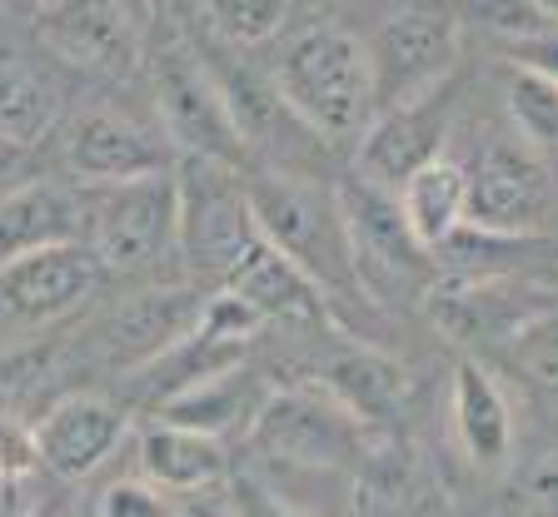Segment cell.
<instances>
[{"mask_svg": "<svg viewBox=\"0 0 558 517\" xmlns=\"http://www.w3.org/2000/svg\"><path fill=\"white\" fill-rule=\"evenodd\" d=\"M269 81L319 145H360L379 115L369 40L339 21H314L294 30L275 50Z\"/></svg>", "mask_w": 558, "mask_h": 517, "instance_id": "1", "label": "cell"}, {"mask_svg": "<svg viewBox=\"0 0 558 517\" xmlns=\"http://www.w3.org/2000/svg\"><path fill=\"white\" fill-rule=\"evenodd\" d=\"M244 195H250L259 239L284 254L325 299H335V294L364 299L360 279H354V259H349V230L335 184H319L314 174L259 170L244 174Z\"/></svg>", "mask_w": 558, "mask_h": 517, "instance_id": "2", "label": "cell"}, {"mask_svg": "<svg viewBox=\"0 0 558 517\" xmlns=\"http://www.w3.org/2000/svg\"><path fill=\"white\" fill-rule=\"evenodd\" d=\"M145 60H150V90H155V104H160L165 135L174 139L180 160H215L244 174L250 155H244L240 135H234L220 81L205 65L195 40L170 30L155 46H145Z\"/></svg>", "mask_w": 558, "mask_h": 517, "instance_id": "3", "label": "cell"}, {"mask_svg": "<svg viewBox=\"0 0 558 517\" xmlns=\"http://www.w3.org/2000/svg\"><path fill=\"white\" fill-rule=\"evenodd\" d=\"M259 239L244 174L215 160H174V254L195 274L220 279Z\"/></svg>", "mask_w": 558, "mask_h": 517, "instance_id": "4", "label": "cell"}, {"mask_svg": "<svg viewBox=\"0 0 558 517\" xmlns=\"http://www.w3.org/2000/svg\"><path fill=\"white\" fill-rule=\"evenodd\" d=\"M335 195H339V209H344L349 259H354V279H360L364 299H379V304L429 299L434 254L418 249V239L409 234L399 199L354 180V174L344 184H335Z\"/></svg>", "mask_w": 558, "mask_h": 517, "instance_id": "5", "label": "cell"}, {"mask_svg": "<svg viewBox=\"0 0 558 517\" xmlns=\"http://www.w3.org/2000/svg\"><path fill=\"white\" fill-rule=\"evenodd\" d=\"M464 50V21L444 5H399L379 21L369 40L379 110L418 104L444 95V81Z\"/></svg>", "mask_w": 558, "mask_h": 517, "instance_id": "6", "label": "cell"}, {"mask_svg": "<svg viewBox=\"0 0 558 517\" xmlns=\"http://www.w3.org/2000/svg\"><path fill=\"white\" fill-rule=\"evenodd\" d=\"M85 195V249L100 259L105 274L155 264L174 249V170L135 184H81Z\"/></svg>", "mask_w": 558, "mask_h": 517, "instance_id": "7", "label": "cell"}, {"mask_svg": "<svg viewBox=\"0 0 558 517\" xmlns=\"http://www.w3.org/2000/svg\"><path fill=\"white\" fill-rule=\"evenodd\" d=\"M250 443L290 468H339L360 453V423L329 393H269Z\"/></svg>", "mask_w": 558, "mask_h": 517, "instance_id": "8", "label": "cell"}, {"mask_svg": "<svg viewBox=\"0 0 558 517\" xmlns=\"http://www.w3.org/2000/svg\"><path fill=\"white\" fill-rule=\"evenodd\" d=\"M35 40L56 60L90 75H130L145 60V35L125 5L105 0H65L35 11Z\"/></svg>", "mask_w": 558, "mask_h": 517, "instance_id": "9", "label": "cell"}, {"mask_svg": "<svg viewBox=\"0 0 558 517\" xmlns=\"http://www.w3.org/2000/svg\"><path fill=\"white\" fill-rule=\"evenodd\" d=\"M444 135H449V95L379 110L354 145V180L374 184L384 195H399L424 164L444 155Z\"/></svg>", "mask_w": 558, "mask_h": 517, "instance_id": "10", "label": "cell"}, {"mask_svg": "<svg viewBox=\"0 0 558 517\" xmlns=\"http://www.w3.org/2000/svg\"><path fill=\"white\" fill-rule=\"evenodd\" d=\"M105 269L85 244L25 254L0 269V313L15 323H56L100 288Z\"/></svg>", "mask_w": 558, "mask_h": 517, "instance_id": "11", "label": "cell"}, {"mask_svg": "<svg viewBox=\"0 0 558 517\" xmlns=\"http://www.w3.org/2000/svg\"><path fill=\"white\" fill-rule=\"evenodd\" d=\"M65 170L75 184H135L170 174V150L145 125L116 115V110H90L70 125L65 135Z\"/></svg>", "mask_w": 558, "mask_h": 517, "instance_id": "12", "label": "cell"}, {"mask_svg": "<svg viewBox=\"0 0 558 517\" xmlns=\"http://www.w3.org/2000/svg\"><path fill=\"white\" fill-rule=\"evenodd\" d=\"M120 443H125V418L116 403L95 398V393H70V398L50 403L35 423L40 468L56 472L60 483H81L100 472Z\"/></svg>", "mask_w": 558, "mask_h": 517, "instance_id": "13", "label": "cell"}, {"mask_svg": "<svg viewBox=\"0 0 558 517\" xmlns=\"http://www.w3.org/2000/svg\"><path fill=\"white\" fill-rule=\"evenodd\" d=\"M548 205L544 170L513 145H488L469 164V230L529 239Z\"/></svg>", "mask_w": 558, "mask_h": 517, "instance_id": "14", "label": "cell"}, {"mask_svg": "<svg viewBox=\"0 0 558 517\" xmlns=\"http://www.w3.org/2000/svg\"><path fill=\"white\" fill-rule=\"evenodd\" d=\"M199 309H205V299L180 294V288L135 294V299L120 304V309L100 323L95 344H100V354L110 368H150L195 329Z\"/></svg>", "mask_w": 558, "mask_h": 517, "instance_id": "15", "label": "cell"}, {"mask_svg": "<svg viewBox=\"0 0 558 517\" xmlns=\"http://www.w3.org/2000/svg\"><path fill=\"white\" fill-rule=\"evenodd\" d=\"M85 244V195L65 180H31L0 195V269L40 249Z\"/></svg>", "mask_w": 558, "mask_h": 517, "instance_id": "16", "label": "cell"}, {"mask_svg": "<svg viewBox=\"0 0 558 517\" xmlns=\"http://www.w3.org/2000/svg\"><path fill=\"white\" fill-rule=\"evenodd\" d=\"M220 294H234L259 323H294V329H325L329 323V299L265 239L250 244V254L225 274Z\"/></svg>", "mask_w": 558, "mask_h": 517, "instance_id": "17", "label": "cell"}, {"mask_svg": "<svg viewBox=\"0 0 558 517\" xmlns=\"http://www.w3.org/2000/svg\"><path fill=\"white\" fill-rule=\"evenodd\" d=\"M453 438L474 468L499 472L513 458V403L484 364L453 368Z\"/></svg>", "mask_w": 558, "mask_h": 517, "instance_id": "18", "label": "cell"}, {"mask_svg": "<svg viewBox=\"0 0 558 517\" xmlns=\"http://www.w3.org/2000/svg\"><path fill=\"white\" fill-rule=\"evenodd\" d=\"M140 472H145V483L160 488V493L195 497L230 478V453H225V443H215V438H205V433L150 423L140 433Z\"/></svg>", "mask_w": 558, "mask_h": 517, "instance_id": "19", "label": "cell"}, {"mask_svg": "<svg viewBox=\"0 0 558 517\" xmlns=\"http://www.w3.org/2000/svg\"><path fill=\"white\" fill-rule=\"evenodd\" d=\"M265 403H269L265 383H255V373H244V368H230V373H215V379L165 398L160 423L190 428V433H205V438H215V443H225V438L240 433V428L250 433Z\"/></svg>", "mask_w": 558, "mask_h": 517, "instance_id": "20", "label": "cell"}, {"mask_svg": "<svg viewBox=\"0 0 558 517\" xmlns=\"http://www.w3.org/2000/svg\"><path fill=\"white\" fill-rule=\"evenodd\" d=\"M395 199L404 209V224L418 239V249L439 254L444 244L469 230V170L459 160H449V155L424 164Z\"/></svg>", "mask_w": 558, "mask_h": 517, "instance_id": "21", "label": "cell"}, {"mask_svg": "<svg viewBox=\"0 0 558 517\" xmlns=\"http://www.w3.org/2000/svg\"><path fill=\"white\" fill-rule=\"evenodd\" d=\"M325 393L364 428V423H379V418L399 414L409 379L395 358L374 354V348H344V354H335L325 364Z\"/></svg>", "mask_w": 558, "mask_h": 517, "instance_id": "22", "label": "cell"}, {"mask_svg": "<svg viewBox=\"0 0 558 517\" xmlns=\"http://www.w3.org/2000/svg\"><path fill=\"white\" fill-rule=\"evenodd\" d=\"M504 368L523 389L538 428L558 443V309H544L504 338Z\"/></svg>", "mask_w": 558, "mask_h": 517, "instance_id": "23", "label": "cell"}, {"mask_svg": "<svg viewBox=\"0 0 558 517\" xmlns=\"http://www.w3.org/2000/svg\"><path fill=\"white\" fill-rule=\"evenodd\" d=\"M56 120V90L11 40H0V139L5 145H35Z\"/></svg>", "mask_w": 558, "mask_h": 517, "instance_id": "24", "label": "cell"}, {"mask_svg": "<svg viewBox=\"0 0 558 517\" xmlns=\"http://www.w3.org/2000/svg\"><path fill=\"white\" fill-rule=\"evenodd\" d=\"M199 15H205L215 46L234 50V56H250L290 25V5H279V0H220V5H205Z\"/></svg>", "mask_w": 558, "mask_h": 517, "instance_id": "25", "label": "cell"}, {"mask_svg": "<svg viewBox=\"0 0 558 517\" xmlns=\"http://www.w3.org/2000/svg\"><path fill=\"white\" fill-rule=\"evenodd\" d=\"M509 110H513V120L523 125L529 139H538V145H558V85L513 70Z\"/></svg>", "mask_w": 558, "mask_h": 517, "instance_id": "26", "label": "cell"}, {"mask_svg": "<svg viewBox=\"0 0 558 517\" xmlns=\"http://www.w3.org/2000/svg\"><path fill=\"white\" fill-rule=\"evenodd\" d=\"M100 517H174V507L165 503V493L150 488L145 478H125V483L105 488Z\"/></svg>", "mask_w": 558, "mask_h": 517, "instance_id": "27", "label": "cell"}, {"mask_svg": "<svg viewBox=\"0 0 558 517\" xmlns=\"http://www.w3.org/2000/svg\"><path fill=\"white\" fill-rule=\"evenodd\" d=\"M35 468H40V453H35V428L0 418V483H21L25 472H35Z\"/></svg>", "mask_w": 558, "mask_h": 517, "instance_id": "28", "label": "cell"}, {"mask_svg": "<svg viewBox=\"0 0 558 517\" xmlns=\"http://www.w3.org/2000/svg\"><path fill=\"white\" fill-rule=\"evenodd\" d=\"M234 517H304L300 507H290L279 493H269V488H259L255 478L250 483H234Z\"/></svg>", "mask_w": 558, "mask_h": 517, "instance_id": "29", "label": "cell"}, {"mask_svg": "<svg viewBox=\"0 0 558 517\" xmlns=\"http://www.w3.org/2000/svg\"><path fill=\"white\" fill-rule=\"evenodd\" d=\"M174 517H234V503H230V493L209 488V493L185 497V503L174 507Z\"/></svg>", "mask_w": 558, "mask_h": 517, "instance_id": "30", "label": "cell"}, {"mask_svg": "<svg viewBox=\"0 0 558 517\" xmlns=\"http://www.w3.org/2000/svg\"><path fill=\"white\" fill-rule=\"evenodd\" d=\"M15 160H21V145H5V139H0V174L11 170Z\"/></svg>", "mask_w": 558, "mask_h": 517, "instance_id": "31", "label": "cell"}, {"mask_svg": "<svg viewBox=\"0 0 558 517\" xmlns=\"http://www.w3.org/2000/svg\"><path fill=\"white\" fill-rule=\"evenodd\" d=\"M31 517H65V513H50V507H40V513H31Z\"/></svg>", "mask_w": 558, "mask_h": 517, "instance_id": "32", "label": "cell"}, {"mask_svg": "<svg viewBox=\"0 0 558 517\" xmlns=\"http://www.w3.org/2000/svg\"><path fill=\"white\" fill-rule=\"evenodd\" d=\"M548 11H554V21H558V5H548Z\"/></svg>", "mask_w": 558, "mask_h": 517, "instance_id": "33", "label": "cell"}]
</instances>
